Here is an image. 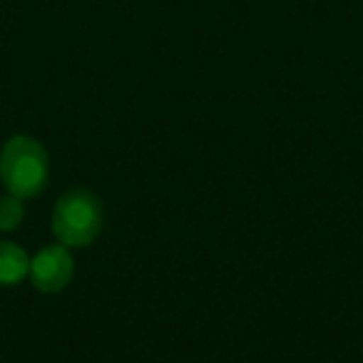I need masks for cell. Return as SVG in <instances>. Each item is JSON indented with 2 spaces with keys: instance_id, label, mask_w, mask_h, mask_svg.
<instances>
[{
  "instance_id": "6da1fadb",
  "label": "cell",
  "mask_w": 363,
  "mask_h": 363,
  "mask_svg": "<svg viewBox=\"0 0 363 363\" xmlns=\"http://www.w3.org/2000/svg\"><path fill=\"white\" fill-rule=\"evenodd\" d=\"M0 179L8 194L30 199L43 192L48 182V155L33 137L18 135L0 150Z\"/></svg>"
},
{
  "instance_id": "7a4b0ae2",
  "label": "cell",
  "mask_w": 363,
  "mask_h": 363,
  "mask_svg": "<svg viewBox=\"0 0 363 363\" xmlns=\"http://www.w3.org/2000/svg\"><path fill=\"white\" fill-rule=\"evenodd\" d=\"M102 229V204L87 189L62 194L52 212V232L62 247H87Z\"/></svg>"
},
{
  "instance_id": "3957f363",
  "label": "cell",
  "mask_w": 363,
  "mask_h": 363,
  "mask_svg": "<svg viewBox=\"0 0 363 363\" xmlns=\"http://www.w3.org/2000/svg\"><path fill=\"white\" fill-rule=\"evenodd\" d=\"M72 257L67 252V247L62 244H52L45 247L33 257L30 262V279L35 284V289L40 291H62L72 279Z\"/></svg>"
},
{
  "instance_id": "277c9868",
  "label": "cell",
  "mask_w": 363,
  "mask_h": 363,
  "mask_svg": "<svg viewBox=\"0 0 363 363\" xmlns=\"http://www.w3.org/2000/svg\"><path fill=\"white\" fill-rule=\"evenodd\" d=\"M26 274H30V259L23 252V247L13 242H0V284L13 286Z\"/></svg>"
},
{
  "instance_id": "5b68a950",
  "label": "cell",
  "mask_w": 363,
  "mask_h": 363,
  "mask_svg": "<svg viewBox=\"0 0 363 363\" xmlns=\"http://www.w3.org/2000/svg\"><path fill=\"white\" fill-rule=\"evenodd\" d=\"M23 217H26V212H23L21 197H16V194L0 197V229L3 232H13L23 222Z\"/></svg>"
}]
</instances>
